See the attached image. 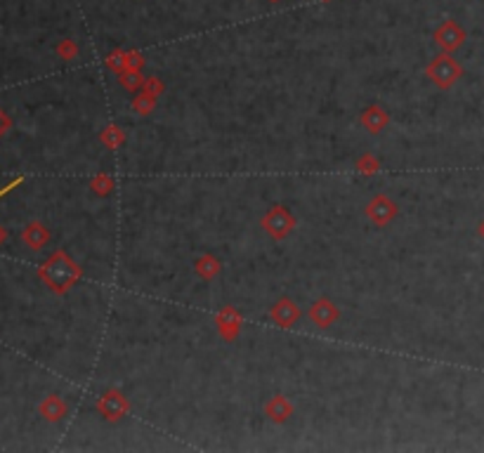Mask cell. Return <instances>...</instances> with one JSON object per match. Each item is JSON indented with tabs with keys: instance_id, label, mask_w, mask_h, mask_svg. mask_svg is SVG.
<instances>
[{
	"instance_id": "obj_1",
	"label": "cell",
	"mask_w": 484,
	"mask_h": 453,
	"mask_svg": "<svg viewBox=\"0 0 484 453\" xmlns=\"http://www.w3.org/2000/svg\"><path fill=\"white\" fill-rule=\"evenodd\" d=\"M81 267L69 258L64 251H57L54 255H50V260L40 267V279H43L50 290L54 293H67L69 288L74 286L76 281L81 279Z\"/></svg>"
},
{
	"instance_id": "obj_2",
	"label": "cell",
	"mask_w": 484,
	"mask_h": 453,
	"mask_svg": "<svg viewBox=\"0 0 484 453\" xmlns=\"http://www.w3.org/2000/svg\"><path fill=\"white\" fill-rule=\"evenodd\" d=\"M425 76L430 78L439 90H449L451 85L459 83V78L463 76V67L454 59L451 52H442L437 57H432V62L427 64Z\"/></svg>"
},
{
	"instance_id": "obj_3",
	"label": "cell",
	"mask_w": 484,
	"mask_h": 453,
	"mask_svg": "<svg viewBox=\"0 0 484 453\" xmlns=\"http://www.w3.org/2000/svg\"><path fill=\"white\" fill-rule=\"evenodd\" d=\"M260 226L275 241H282V239L289 236L293 229H296V217H293V212L286 208V205H275V208H270L263 215Z\"/></svg>"
},
{
	"instance_id": "obj_4",
	"label": "cell",
	"mask_w": 484,
	"mask_h": 453,
	"mask_svg": "<svg viewBox=\"0 0 484 453\" xmlns=\"http://www.w3.org/2000/svg\"><path fill=\"white\" fill-rule=\"evenodd\" d=\"M97 411L107 423H118L130 413V401L125 399L121 389H107L97 401Z\"/></svg>"
},
{
	"instance_id": "obj_5",
	"label": "cell",
	"mask_w": 484,
	"mask_h": 453,
	"mask_svg": "<svg viewBox=\"0 0 484 453\" xmlns=\"http://www.w3.org/2000/svg\"><path fill=\"white\" fill-rule=\"evenodd\" d=\"M432 38L442 47V52H456L466 42V31H463V26L456 19H446L434 28Z\"/></svg>"
},
{
	"instance_id": "obj_6",
	"label": "cell",
	"mask_w": 484,
	"mask_h": 453,
	"mask_svg": "<svg viewBox=\"0 0 484 453\" xmlns=\"http://www.w3.org/2000/svg\"><path fill=\"white\" fill-rule=\"evenodd\" d=\"M367 217H369L376 226H388V224L392 222V219L397 217V203L392 201L390 196L376 194V196L367 203Z\"/></svg>"
},
{
	"instance_id": "obj_7",
	"label": "cell",
	"mask_w": 484,
	"mask_h": 453,
	"mask_svg": "<svg viewBox=\"0 0 484 453\" xmlns=\"http://www.w3.org/2000/svg\"><path fill=\"white\" fill-rule=\"evenodd\" d=\"M307 316H310V321L317 326V328H331V326L340 319V309L335 307V302L328 300V297H319V300H314L310 304Z\"/></svg>"
},
{
	"instance_id": "obj_8",
	"label": "cell",
	"mask_w": 484,
	"mask_h": 453,
	"mask_svg": "<svg viewBox=\"0 0 484 453\" xmlns=\"http://www.w3.org/2000/svg\"><path fill=\"white\" fill-rule=\"evenodd\" d=\"M300 314H303V311H300V307L291 300V297H279L270 309V319L275 321V326H279V328H293V326L300 321Z\"/></svg>"
},
{
	"instance_id": "obj_9",
	"label": "cell",
	"mask_w": 484,
	"mask_h": 453,
	"mask_svg": "<svg viewBox=\"0 0 484 453\" xmlns=\"http://www.w3.org/2000/svg\"><path fill=\"white\" fill-rule=\"evenodd\" d=\"M241 323H243V316L238 314L236 307H222L220 311L215 314V326H217V333H220V338H224L227 343L238 338V331H241Z\"/></svg>"
},
{
	"instance_id": "obj_10",
	"label": "cell",
	"mask_w": 484,
	"mask_h": 453,
	"mask_svg": "<svg viewBox=\"0 0 484 453\" xmlns=\"http://www.w3.org/2000/svg\"><path fill=\"white\" fill-rule=\"evenodd\" d=\"M362 125H364V130L371 132V134H381L385 127H388L390 123V113L383 109V106H378V104H371L367 106V109L362 111Z\"/></svg>"
},
{
	"instance_id": "obj_11",
	"label": "cell",
	"mask_w": 484,
	"mask_h": 453,
	"mask_svg": "<svg viewBox=\"0 0 484 453\" xmlns=\"http://www.w3.org/2000/svg\"><path fill=\"white\" fill-rule=\"evenodd\" d=\"M265 415H267L272 423H286L293 415V403L286 399L284 394H277L265 403Z\"/></svg>"
},
{
	"instance_id": "obj_12",
	"label": "cell",
	"mask_w": 484,
	"mask_h": 453,
	"mask_svg": "<svg viewBox=\"0 0 484 453\" xmlns=\"http://www.w3.org/2000/svg\"><path fill=\"white\" fill-rule=\"evenodd\" d=\"M22 239H24V243L31 248V251H40V248H45V243L50 241V231L45 229V224L31 222V224L24 229Z\"/></svg>"
},
{
	"instance_id": "obj_13",
	"label": "cell",
	"mask_w": 484,
	"mask_h": 453,
	"mask_svg": "<svg viewBox=\"0 0 484 453\" xmlns=\"http://www.w3.org/2000/svg\"><path fill=\"white\" fill-rule=\"evenodd\" d=\"M40 415H43L45 420H50V423L62 420V418L67 415V403H64V399H62V396H57V394L47 396V399L40 403Z\"/></svg>"
},
{
	"instance_id": "obj_14",
	"label": "cell",
	"mask_w": 484,
	"mask_h": 453,
	"mask_svg": "<svg viewBox=\"0 0 484 453\" xmlns=\"http://www.w3.org/2000/svg\"><path fill=\"white\" fill-rule=\"evenodd\" d=\"M196 274L201 276L203 281H213L217 274H220V269H222V265H220V260L215 258V255H210V253H206V255H201L199 260H196Z\"/></svg>"
},
{
	"instance_id": "obj_15",
	"label": "cell",
	"mask_w": 484,
	"mask_h": 453,
	"mask_svg": "<svg viewBox=\"0 0 484 453\" xmlns=\"http://www.w3.org/2000/svg\"><path fill=\"white\" fill-rule=\"evenodd\" d=\"M156 102H159L156 95H151V92H146V90H139V92H135V97H132L130 106L137 116H149V113L156 109Z\"/></svg>"
},
{
	"instance_id": "obj_16",
	"label": "cell",
	"mask_w": 484,
	"mask_h": 453,
	"mask_svg": "<svg viewBox=\"0 0 484 453\" xmlns=\"http://www.w3.org/2000/svg\"><path fill=\"white\" fill-rule=\"evenodd\" d=\"M102 144L107 147V149H111V151H114V149H118L125 142V132L121 130V127L118 125H107L102 130Z\"/></svg>"
},
{
	"instance_id": "obj_17",
	"label": "cell",
	"mask_w": 484,
	"mask_h": 453,
	"mask_svg": "<svg viewBox=\"0 0 484 453\" xmlns=\"http://www.w3.org/2000/svg\"><path fill=\"white\" fill-rule=\"evenodd\" d=\"M142 67H144L142 52H137V50H123V71L121 74H128V71H142Z\"/></svg>"
},
{
	"instance_id": "obj_18",
	"label": "cell",
	"mask_w": 484,
	"mask_h": 453,
	"mask_svg": "<svg viewBox=\"0 0 484 453\" xmlns=\"http://www.w3.org/2000/svg\"><path fill=\"white\" fill-rule=\"evenodd\" d=\"M90 189H93L97 196H107V194L114 191V177L107 175V173L95 175L93 182H90Z\"/></svg>"
},
{
	"instance_id": "obj_19",
	"label": "cell",
	"mask_w": 484,
	"mask_h": 453,
	"mask_svg": "<svg viewBox=\"0 0 484 453\" xmlns=\"http://www.w3.org/2000/svg\"><path fill=\"white\" fill-rule=\"evenodd\" d=\"M355 168H357V173H362V175H374L381 170V161H378L374 154H362L359 159H357Z\"/></svg>"
},
{
	"instance_id": "obj_20",
	"label": "cell",
	"mask_w": 484,
	"mask_h": 453,
	"mask_svg": "<svg viewBox=\"0 0 484 453\" xmlns=\"http://www.w3.org/2000/svg\"><path fill=\"white\" fill-rule=\"evenodd\" d=\"M118 81L128 92H139L144 85V76L139 74V71H128V74H121L118 76Z\"/></svg>"
},
{
	"instance_id": "obj_21",
	"label": "cell",
	"mask_w": 484,
	"mask_h": 453,
	"mask_svg": "<svg viewBox=\"0 0 484 453\" xmlns=\"http://www.w3.org/2000/svg\"><path fill=\"white\" fill-rule=\"evenodd\" d=\"M57 55L62 57V59H67V62H71L76 55H79V45H76L74 40H69V38H64L57 45Z\"/></svg>"
},
{
	"instance_id": "obj_22",
	"label": "cell",
	"mask_w": 484,
	"mask_h": 453,
	"mask_svg": "<svg viewBox=\"0 0 484 453\" xmlns=\"http://www.w3.org/2000/svg\"><path fill=\"white\" fill-rule=\"evenodd\" d=\"M107 69H111L114 74H121L123 71V50H114V52L107 55Z\"/></svg>"
},
{
	"instance_id": "obj_23",
	"label": "cell",
	"mask_w": 484,
	"mask_h": 453,
	"mask_svg": "<svg viewBox=\"0 0 484 453\" xmlns=\"http://www.w3.org/2000/svg\"><path fill=\"white\" fill-rule=\"evenodd\" d=\"M142 90H146V92H151V95L161 97V92H163V83H161L156 76H149V78H144Z\"/></svg>"
},
{
	"instance_id": "obj_24",
	"label": "cell",
	"mask_w": 484,
	"mask_h": 453,
	"mask_svg": "<svg viewBox=\"0 0 484 453\" xmlns=\"http://www.w3.org/2000/svg\"><path fill=\"white\" fill-rule=\"evenodd\" d=\"M8 130H10V118H8V113H5V111H0V137H3Z\"/></svg>"
},
{
	"instance_id": "obj_25",
	"label": "cell",
	"mask_w": 484,
	"mask_h": 453,
	"mask_svg": "<svg viewBox=\"0 0 484 453\" xmlns=\"http://www.w3.org/2000/svg\"><path fill=\"white\" fill-rule=\"evenodd\" d=\"M5 236H8V231H5L3 226H0V243H3V241H5Z\"/></svg>"
},
{
	"instance_id": "obj_26",
	"label": "cell",
	"mask_w": 484,
	"mask_h": 453,
	"mask_svg": "<svg viewBox=\"0 0 484 453\" xmlns=\"http://www.w3.org/2000/svg\"><path fill=\"white\" fill-rule=\"evenodd\" d=\"M270 3H279V0H270Z\"/></svg>"
}]
</instances>
